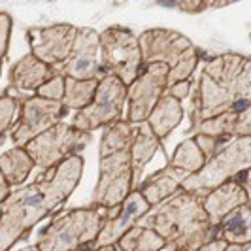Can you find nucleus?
Here are the masks:
<instances>
[{"label": "nucleus", "mask_w": 251, "mask_h": 251, "mask_svg": "<svg viewBox=\"0 0 251 251\" xmlns=\"http://www.w3.org/2000/svg\"><path fill=\"white\" fill-rule=\"evenodd\" d=\"M83 174V157L74 155L42 172L30 185L10 193L0 206V251H10L42 219L55 214L74 193Z\"/></svg>", "instance_id": "f257e3e1"}, {"label": "nucleus", "mask_w": 251, "mask_h": 251, "mask_svg": "<svg viewBox=\"0 0 251 251\" xmlns=\"http://www.w3.org/2000/svg\"><path fill=\"white\" fill-rule=\"evenodd\" d=\"M193 104L191 126L221 113H238L251 108L250 57L223 53L204 63Z\"/></svg>", "instance_id": "f03ea898"}, {"label": "nucleus", "mask_w": 251, "mask_h": 251, "mask_svg": "<svg viewBox=\"0 0 251 251\" xmlns=\"http://www.w3.org/2000/svg\"><path fill=\"white\" fill-rule=\"evenodd\" d=\"M138 225L153 228L168 251H199L214 240V228L202 208V197L176 191L170 199L151 208Z\"/></svg>", "instance_id": "7ed1b4c3"}, {"label": "nucleus", "mask_w": 251, "mask_h": 251, "mask_svg": "<svg viewBox=\"0 0 251 251\" xmlns=\"http://www.w3.org/2000/svg\"><path fill=\"white\" fill-rule=\"evenodd\" d=\"M104 208H74L55 217L38 236V251L93 250L106 221Z\"/></svg>", "instance_id": "20e7f679"}, {"label": "nucleus", "mask_w": 251, "mask_h": 251, "mask_svg": "<svg viewBox=\"0 0 251 251\" xmlns=\"http://www.w3.org/2000/svg\"><path fill=\"white\" fill-rule=\"evenodd\" d=\"M251 164V136L230 140L221 150L210 157L199 172L183 179L181 191L204 197L212 189L223 185L238 176L240 172L250 170Z\"/></svg>", "instance_id": "39448f33"}, {"label": "nucleus", "mask_w": 251, "mask_h": 251, "mask_svg": "<svg viewBox=\"0 0 251 251\" xmlns=\"http://www.w3.org/2000/svg\"><path fill=\"white\" fill-rule=\"evenodd\" d=\"M100 68L104 74L115 75L128 87L142 72L144 63L138 38L126 26L112 25L100 32Z\"/></svg>", "instance_id": "423d86ee"}, {"label": "nucleus", "mask_w": 251, "mask_h": 251, "mask_svg": "<svg viewBox=\"0 0 251 251\" xmlns=\"http://www.w3.org/2000/svg\"><path fill=\"white\" fill-rule=\"evenodd\" d=\"M89 142L91 132L75 130L70 123L61 121L34 140H30L23 150L28 153L34 166L46 172L53 166H59L66 159L79 155V151L85 150Z\"/></svg>", "instance_id": "0eeeda50"}, {"label": "nucleus", "mask_w": 251, "mask_h": 251, "mask_svg": "<svg viewBox=\"0 0 251 251\" xmlns=\"http://www.w3.org/2000/svg\"><path fill=\"white\" fill-rule=\"evenodd\" d=\"M126 102V87L112 74L99 79V87L89 106L75 112L70 125L81 132H93L104 125L121 121L123 106Z\"/></svg>", "instance_id": "6e6552de"}, {"label": "nucleus", "mask_w": 251, "mask_h": 251, "mask_svg": "<svg viewBox=\"0 0 251 251\" xmlns=\"http://www.w3.org/2000/svg\"><path fill=\"white\" fill-rule=\"evenodd\" d=\"M130 191H134V183L128 150L102 157L99 163V181L93 189L91 206L104 210L117 208Z\"/></svg>", "instance_id": "1a4fd4ad"}, {"label": "nucleus", "mask_w": 251, "mask_h": 251, "mask_svg": "<svg viewBox=\"0 0 251 251\" xmlns=\"http://www.w3.org/2000/svg\"><path fill=\"white\" fill-rule=\"evenodd\" d=\"M166 77H168L166 64H144L136 79L126 87V121L130 125L146 123L148 115L166 91Z\"/></svg>", "instance_id": "9d476101"}, {"label": "nucleus", "mask_w": 251, "mask_h": 251, "mask_svg": "<svg viewBox=\"0 0 251 251\" xmlns=\"http://www.w3.org/2000/svg\"><path fill=\"white\" fill-rule=\"evenodd\" d=\"M136 38H138L142 63H163L168 66V70L197 50L195 44L185 34L172 28H150Z\"/></svg>", "instance_id": "9b49d317"}, {"label": "nucleus", "mask_w": 251, "mask_h": 251, "mask_svg": "<svg viewBox=\"0 0 251 251\" xmlns=\"http://www.w3.org/2000/svg\"><path fill=\"white\" fill-rule=\"evenodd\" d=\"M55 74L72 79H100V34L91 26H77L74 46Z\"/></svg>", "instance_id": "f8f14e48"}, {"label": "nucleus", "mask_w": 251, "mask_h": 251, "mask_svg": "<svg viewBox=\"0 0 251 251\" xmlns=\"http://www.w3.org/2000/svg\"><path fill=\"white\" fill-rule=\"evenodd\" d=\"M66 113L63 102L44 100L38 97H30L21 102V113L17 126L12 132V142L15 148H25L30 140L40 136L48 128L61 123Z\"/></svg>", "instance_id": "ddd939ff"}, {"label": "nucleus", "mask_w": 251, "mask_h": 251, "mask_svg": "<svg viewBox=\"0 0 251 251\" xmlns=\"http://www.w3.org/2000/svg\"><path fill=\"white\" fill-rule=\"evenodd\" d=\"M75 30H77V26L68 25V23L30 26L26 30L30 55H34L38 61H42L51 68L61 66L72 51Z\"/></svg>", "instance_id": "4468645a"}, {"label": "nucleus", "mask_w": 251, "mask_h": 251, "mask_svg": "<svg viewBox=\"0 0 251 251\" xmlns=\"http://www.w3.org/2000/svg\"><path fill=\"white\" fill-rule=\"evenodd\" d=\"M150 210V204L144 201L138 191H130L128 197L117 208L108 210L106 221L97 236L95 246H115L126 230H130Z\"/></svg>", "instance_id": "2eb2a0df"}, {"label": "nucleus", "mask_w": 251, "mask_h": 251, "mask_svg": "<svg viewBox=\"0 0 251 251\" xmlns=\"http://www.w3.org/2000/svg\"><path fill=\"white\" fill-rule=\"evenodd\" d=\"M244 204H250V193L240 187L234 179L225 181L223 185L212 189L210 193L202 197V208L214 226H217V223L226 214H230L232 210H236Z\"/></svg>", "instance_id": "dca6fc26"}, {"label": "nucleus", "mask_w": 251, "mask_h": 251, "mask_svg": "<svg viewBox=\"0 0 251 251\" xmlns=\"http://www.w3.org/2000/svg\"><path fill=\"white\" fill-rule=\"evenodd\" d=\"M187 176L189 174H185V172L176 170L170 164H166L163 170H157L155 174L146 177L140 183V189H136V191L144 197V201L150 204V208H155L166 199H170L176 191H179L183 179Z\"/></svg>", "instance_id": "f3484780"}, {"label": "nucleus", "mask_w": 251, "mask_h": 251, "mask_svg": "<svg viewBox=\"0 0 251 251\" xmlns=\"http://www.w3.org/2000/svg\"><path fill=\"white\" fill-rule=\"evenodd\" d=\"M53 75H55V68L38 61L34 55L26 53L25 57H21L10 68L8 79H10L12 89L19 91V93H26V91H36L40 85H44Z\"/></svg>", "instance_id": "a211bd4d"}, {"label": "nucleus", "mask_w": 251, "mask_h": 251, "mask_svg": "<svg viewBox=\"0 0 251 251\" xmlns=\"http://www.w3.org/2000/svg\"><path fill=\"white\" fill-rule=\"evenodd\" d=\"M161 148V142L153 136L148 123H140L132 130V142H130V168H132V183L134 187L140 183L142 174L146 170V164L155 157V153Z\"/></svg>", "instance_id": "6ab92c4d"}, {"label": "nucleus", "mask_w": 251, "mask_h": 251, "mask_svg": "<svg viewBox=\"0 0 251 251\" xmlns=\"http://www.w3.org/2000/svg\"><path fill=\"white\" fill-rule=\"evenodd\" d=\"M183 119V106L181 102L172 99L170 95H163L159 102L155 104V108L148 115L146 123L153 132V136L159 140L168 138V134L176 128Z\"/></svg>", "instance_id": "aec40b11"}, {"label": "nucleus", "mask_w": 251, "mask_h": 251, "mask_svg": "<svg viewBox=\"0 0 251 251\" xmlns=\"http://www.w3.org/2000/svg\"><path fill=\"white\" fill-rule=\"evenodd\" d=\"M250 217V204H244L236 210H232L217 223V226L214 228V238L223 240L225 244H238V246L251 244Z\"/></svg>", "instance_id": "412c9836"}, {"label": "nucleus", "mask_w": 251, "mask_h": 251, "mask_svg": "<svg viewBox=\"0 0 251 251\" xmlns=\"http://www.w3.org/2000/svg\"><path fill=\"white\" fill-rule=\"evenodd\" d=\"M36 166L32 163V159L28 157L23 148H13L10 151H4L0 155V172L4 179L12 185H21L25 183L26 177L30 176V172Z\"/></svg>", "instance_id": "4be33fe9"}, {"label": "nucleus", "mask_w": 251, "mask_h": 251, "mask_svg": "<svg viewBox=\"0 0 251 251\" xmlns=\"http://www.w3.org/2000/svg\"><path fill=\"white\" fill-rule=\"evenodd\" d=\"M115 248L119 251H163L164 242L153 228L136 223L119 238Z\"/></svg>", "instance_id": "5701e85b"}, {"label": "nucleus", "mask_w": 251, "mask_h": 251, "mask_svg": "<svg viewBox=\"0 0 251 251\" xmlns=\"http://www.w3.org/2000/svg\"><path fill=\"white\" fill-rule=\"evenodd\" d=\"M99 87V79H72L64 77V97L63 106L66 110H83L91 104L95 91Z\"/></svg>", "instance_id": "b1692460"}, {"label": "nucleus", "mask_w": 251, "mask_h": 251, "mask_svg": "<svg viewBox=\"0 0 251 251\" xmlns=\"http://www.w3.org/2000/svg\"><path fill=\"white\" fill-rule=\"evenodd\" d=\"M132 130H134V125H130L128 121H115L106 126L100 140V148H99V157L102 159L117 151L130 150Z\"/></svg>", "instance_id": "393cba45"}, {"label": "nucleus", "mask_w": 251, "mask_h": 251, "mask_svg": "<svg viewBox=\"0 0 251 251\" xmlns=\"http://www.w3.org/2000/svg\"><path fill=\"white\" fill-rule=\"evenodd\" d=\"M206 163V157L202 155V151L199 150L197 142L193 138H185L181 144H177L172 157H170V166L176 168V170H181L185 174H195L199 172L202 166Z\"/></svg>", "instance_id": "a878e982"}, {"label": "nucleus", "mask_w": 251, "mask_h": 251, "mask_svg": "<svg viewBox=\"0 0 251 251\" xmlns=\"http://www.w3.org/2000/svg\"><path fill=\"white\" fill-rule=\"evenodd\" d=\"M240 113V112H238ZM238 113H221L212 119H204L199 125L191 126L195 134L202 136H214V138H234L236 132V123H238Z\"/></svg>", "instance_id": "bb28decb"}, {"label": "nucleus", "mask_w": 251, "mask_h": 251, "mask_svg": "<svg viewBox=\"0 0 251 251\" xmlns=\"http://www.w3.org/2000/svg\"><path fill=\"white\" fill-rule=\"evenodd\" d=\"M17 108H19V102L15 97H12L10 93L0 95V140H4V134L10 130Z\"/></svg>", "instance_id": "cd10ccee"}, {"label": "nucleus", "mask_w": 251, "mask_h": 251, "mask_svg": "<svg viewBox=\"0 0 251 251\" xmlns=\"http://www.w3.org/2000/svg\"><path fill=\"white\" fill-rule=\"evenodd\" d=\"M34 97L44 99V100H53V102H63L64 97V75L55 74L53 77H50L44 85L34 91Z\"/></svg>", "instance_id": "c85d7f7f"}, {"label": "nucleus", "mask_w": 251, "mask_h": 251, "mask_svg": "<svg viewBox=\"0 0 251 251\" xmlns=\"http://www.w3.org/2000/svg\"><path fill=\"white\" fill-rule=\"evenodd\" d=\"M193 140L197 142V146H199V150L202 151V155L206 157V161H208L210 157H214L215 153L221 150L225 144L230 142V138H214V136H202V134H195Z\"/></svg>", "instance_id": "c756f323"}, {"label": "nucleus", "mask_w": 251, "mask_h": 251, "mask_svg": "<svg viewBox=\"0 0 251 251\" xmlns=\"http://www.w3.org/2000/svg\"><path fill=\"white\" fill-rule=\"evenodd\" d=\"M12 15L0 12V72H2V61L10 50V38H12Z\"/></svg>", "instance_id": "7c9ffc66"}, {"label": "nucleus", "mask_w": 251, "mask_h": 251, "mask_svg": "<svg viewBox=\"0 0 251 251\" xmlns=\"http://www.w3.org/2000/svg\"><path fill=\"white\" fill-rule=\"evenodd\" d=\"M230 2H197V0H187V2H176L174 8L179 10V12L185 13H201L208 8H223V6H228Z\"/></svg>", "instance_id": "2f4dec72"}, {"label": "nucleus", "mask_w": 251, "mask_h": 251, "mask_svg": "<svg viewBox=\"0 0 251 251\" xmlns=\"http://www.w3.org/2000/svg\"><path fill=\"white\" fill-rule=\"evenodd\" d=\"M164 95H170L172 99L181 102L183 99H187L189 95H191V79H185V81H179V83H174V85L166 87Z\"/></svg>", "instance_id": "473e14b6"}, {"label": "nucleus", "mask_w": 251, "mask_h": 251, "mask_svg": "<svg viewBox=\"0 0 251 251\" xmlns=\"http://www.w3.org/2000/svg\"><path fill=\"white\" fill-rule=\"evenodd\" d=\"M225 246H226V244L223 242V240L214 238V240H210L208 244H204L199 251H223V250H225Z\"/></svg>", "instance_id": "72a5a7b5"}, {"label": "nucleus", "mask_w": 251, "mask_h": 251, "mask_svg": "<svg viewBox=\"0 0 251 251\" xmlns=\"http://www.w3.org/2000/svg\"><path fill=\"white\" fill-rule=\"evenodd\" d=\"M10 193H12V187H10V183L4 179L2 172H0V206L6 202V199L10 197Z\"/></svg>", "instance_id": "f704fd0d"}, {"label": "nucleus", "mask_w": 251, "mask_h": 251, "mask_svg": "<svg viewBox=\"0 0 251 251\" xmlns=\"http://www.w3.org/2000/svg\"><path fill=\"white\" fill-rule=\"evenodd\" d=\"M248 250H250V244H246V246H238V244H226L223 251H248Z\"/></svg>", "instance_id": "c9c22d12"}, {"label": "nucleus", "mask_w": 251, "mask_h": 251, "mask_svg": "<svg viewBox=\"0 0 251 251\" xmlns=\"http://www.w3.org/2000/svg\"><path fill=\"white\" fill-rule=\"evenodd\" d=\"M93 251H117L115 246H97Z\"/></svg>", "instance_id": "e433bc0d"}, {"label": "nucleus", "mask_w": 251, "mask_h": 251, "mask_svg": "<svg viewBox=\"0 0 251 251\" xmlns=\"http://www.w3.org/2000/svg\"><path fill=\"white\" fill-rule=\"evenodd\" d=\"M19 251H38L36 246H26V248H23V250H19Z\"/></svg>", "instance_id": "4c0bfd02"}, {"label": "nucleus", "mask_w": 251, "mask_h": 251, "mask_svg": "<svg viewBox=\"0 0 251 251\" xmlns=\"http://www.w3.org/2000/svg\"><path fill=\"white\" fill-rule=\"evenodd\" d=\"M77 251H93V250H77Z\"/></svg>", "instance_id": "58836bf2"}]
</instances>
